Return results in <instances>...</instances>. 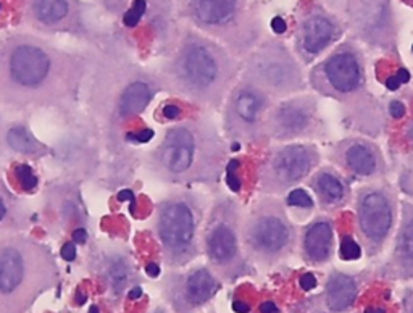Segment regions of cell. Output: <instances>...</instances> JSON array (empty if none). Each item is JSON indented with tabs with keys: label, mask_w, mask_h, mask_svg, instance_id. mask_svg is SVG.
Segmentation results:
<instances>
[{
	"label": "cell",
	"mask_w": 413,
	"mask_h": 313,
	"mask_svg": "<svg viewBox=\"0 0 413 313\" xmlns=\"http://www.w3.org/2000/svg\"><path fill=\"white\" fill-rule=\"evenodd\" d=\"M86 71L80 58L34 39H15L0 47V110L29 114L75 109Z\"/></svg>",
	"instance_id": "1"
},
{
	"label": "cell",
	"mask_w": 413,
	"mask_h": 313,
	"mask_svg": "<svg viewBox=\"0 0 413 313\" xmlns=\"http://www.w3.org/2000/svg\"><path fill=\"white\" fill-rule=\"evenodd\" d=\"M228 161L225 134L212 116L199 115L168 126L158 144L144 155L143 166L155 181L187 188L217 186Z\"/></svg>",
	"instance_id": "2"
},
{
	"label": "cell",
	"mask_w": 413,
	"mask_h": 313,
	"mask_svg": "<svg viewBox=\"0 0 413 313\" xmlns=\"http://www.w3.org/2000/svg\"><path fill=\"white\" fill-rule=\"evenodd\" d=\"M241 68L228 52L197 36H187L155 73L163 92L205 110H221L241 80Z\"/></svg>",
	"instance_id": "3"
},
{
	"label": "cell",
	"mask_w": 413,
	"mask_h": 313,
	"mask_svg": "<svg viewBox=\"0 0 413 313\" xmlns=\"http://www.w3.org/2000/svg\"><path fill=\"white\" fill-rule=\"evenodd\" d=\"M60 268L51 249L24 231L0 236V313H26L57 286Z\"/></svg>",
	"instance_id": "4"
},
{
	"label": "cell",
	"mask_w": 413,
	"mask_h": 313,
	"mask_svg": "<svg viewBox=\"0 0 413 313\" xmlns=\"http://www.w3.org/2000/svg\"><path fill=\"white\" fill-rule=\"evenodd\" d=\"M210 205L207 197L187 188L168 193L157 204L152 233L162 260L169 270L189 265L202 253V236Z\"/></svg>",
	"instance_id": "5"
},
{
	"label": "cell",
	"mask_w": 413,
	"mask_h": 313,
	"mask_svg": "<svg viewBox=\"0 0 413 313\" xmlns=\"http://www.w3.org/2000/svg\"><path fill=\"white\" fill-rule=\"evenodd\" d=\"M162 86L155 73L140 66H123L94 80L91 109L105 126H120L143 115Z\"/></svg>",
	"instance_id": "6"
},
{
	"label": "cell",
	"mask_w": 413,
	"mask_h": 313,
	"mask_svg": "<svg viewBox=\"0 0 413 313\" xmlns=\"http://www.w3.org/2000/svg\"><path fill=\"white\" fill-rule=\"evenodd\" d=\"M297 246V231L278 195H261L242 218V247L250 263L271 268Z\"/></svg>",
	"instance_id": "7"
},
{
	"label": "cell",
	"mask_w": 413,
	"mask_h": 313,
	"mask_svg": "<svg viewBox=\"0 0 413 313\" xmlns=\"http://www.w3.org/2000/svg\"><path fill=\"white\" fill-rule=\"evenodd\" d=\"M241 204L226 194L217 195L207 213L202 236V253L220 281H236L250 271L242 247Z\"/></svg>",
	"instance_id": "8"
},
{
	"label": "cell",
	"mask_w": 413,
	"mask_h": 313,
	"mask_svg": "<svg viewBox=\"0 0 413 313\" xmlns=\"http://www.w3.org/2000/svg\"><path fill=\"white\" fill-rule=\"evenodd\" d=\"M309 86L315 92L342 105H367L371 100L367 87V68L360 48L356 44H341L336 51L313 66L309 73Z\"/></svg>",
	"instance_id": "9"
},
{
	"label": "cell",
	"mask_w": 413,
	"mask_h": 313,
	"mask_svg": "<svg viewBox=\"0 0 413 313\" xmlns=\"http://www.w3.org/2000/svg\"><path fill=\"white\" fill-rule=\"evenodd\" d=\"M399 199L389 183L363 184L356 193L357 233L362 251L373 258L385 251L397 223Z\"/></svg>",
	"instance_id": "10"
},
{
	"label": "cell",
	"mask_w": 413,
	"mask_h": 313,
	"mask_svg": "<svg viewBox=\"0 0 413 313\" xmlns=\"http://www.w3.org/2000/svg\"><path fill=\"white\" fill-rule=\"evenodd\" d=\"M241 78L259 87L273 100L297 96L309 86L297 58L279 42L266 44L252 53L247 58Z\"/></svg>",
	"instance_id": "11"
},
{
	"label": "cell",
	"mask_w": 413,
	"mask_h": 313,
	"mask_svg": "<svg viewBox=\"0 0 413 313\" xmlns=\"http://www.w3.org/2000/svg\"><path fill=\"white\" fill-rule=\"evenodd\" d=\"M322 163V154L315 144L288 143L270 149L259 170L261 195L286 194L309 179Z\"/></svg>",
	"instance_id": "12"
},
{
	"label": "cell",
	"mask_w": 413,
	"mask_h": 313,
	"mask_svg": "<svg viewBox=\"0 0 413 313\" xmlns=\"http://www.w3.org/2000/svg\"><path fill=\"white\" fill-rule=\"evenodd\" d=\"M276 100L249 81L232 87L223 105V134L231 143L257 144L265 139V116Z\"/></svg>",
	"instance_id": "13"
},
{
	"label": "cell",
	"mask_w": 413,
	"mask_h": 313,
	"mask_svg": "<svg viewBox=\"0 0 413 313\" xmlns=\"http://www.w3.org/2000/svg\"><path fill=\"white\" fill-rule=\"evenodd\" d=\"M264 131L265 139L279 144L320 138L324 131L317 96L297 94L276 100L266 111Z\"/></svg>",
	"instance_id": "14"
},
{
	"label": "cell",
	"mask_w": 413,
	"mask_h": 313,
	"mask_svg": "<svg viewBox=\"0 0 413 313\" xmlns=\"http://www.w3.org/2000/svg\"><path fill=\"white\" fill-rule=\"evenodd\" d=\"M89 270L99 278L107 292L120 299L126 292L139 287V270L133 256L116 242H97L89 252Z\"/></svg>",
	"instance_id": "15"
},
{
	"label": "cell",
	"mask_w": 413,
	"mask_h": 313,
	"mask_svg": "<svg viewBox=\"0 0 413 313\" xmlns=\"http://www.w3.org/2000/svg\"><path fill=\"white\" fill-rule=\"evenodd\" d=\"M220 283L210 267H197L165 278L163 296L176 313H196L215 297Z\"/></svg>",
	"instance_id": "16"
},
{
	"label": "cell",
	"mask_w": 413,
	"mask_h": 313,
	"mask_svg": "<svg viewBox=\"0 0 413 313\" xmlns=\"http://www.w3.org/2000/svg\"><path fill=\"white\" fill-rule=\"evenodd\" d=\"M328 159L346 175L363 179H378L387 173L385 155L371 141L363 138H349L328 152Z\"/></svg>",
	"instance_id": "17"
},
{
	"label": "cell",
	"mask_w": 413,
	"mask_h": 313,
	"mask_svg": "<svg viewBox=\"0 0 413 313\" xmlns=\"http://www.w3.org/2000/svg\"><path fill=\"white\" fill-rule=\"evenodd\" d=\"M349 15L360 37L373 46H394V24L389 0H352Z\"/></svg>",
	"instance_id": "18"
},
{
	"label": "cell",
	"mask_w": 413,
	"mask_h": 313,
	"mask_svg": "<svg viewBox=\"0 0 413 313\" xmlns=\"http://www.w3.org/2000/svg\"><path fill=\"white\" fill-rule=\"evenodd\" d=\"M0 110V165L19 159L41 160L52 155V149L33 134L23 120Z\"/></svg>",
	"instance_id": "19"
},
{
	"label": "cell",
	"mask_w": 413,
	"mask_h": 313,
	"mask_svg": "<svg viewBox=\"0 0 413 313\" xmlns=\"http://www.w3.org/2000/svg\"><path fill=\"white\" fill-rule=\"evenodd\" d=\"M342 29L331 15L323 10H310L304 15L297 31L299 55L305 63L313 62L341 37Z\"/></svg>",
	"instance_id": "20"
},
{
	"label": "cell",
	"mask_w": 413,
	"mask_h": 313,
	"mask_svg": "<svg viewBox=\"0 0 413 313\" xmlns=\"http://www.w3.org/2000/svg\"><path fill=\"white\" fill-rule=\"evenodd\" d=\"M381 276L389 280H413V204L401 200V222L397 228L392 253L381 267Z\"/></svg>",
	"instance_id": "21"
},
{
	"label": "cell",
	"mask_w": 413,
	"mask_h": 313,
	"mask_svg": "<svg viewBox=\"0 0 413 313\" xmlns=\"http://www.w3.org/2000/svg\"><path fill=\"white\" fill-rule=\"evenodd\" d=\"M300 256L305 263L322 267L334 256V222L328 215H320L300 234Z\"/></svg>",
	"instance_id": "22"
},
{
	"label": "cell",
	"mask_w": 413,
	"mask_h": 313,
	"mask_svg": "<svg viewBox=\"0 0 413 313\" xmlns=\"http://www.w3.org/2000/svg\"><path fill=\"white\" fill-rule=\"evenodd\" d=\"M309 186L313 190L320 207L333 213L342 210L351 202L352 189L346 176L333 166H322L309 178Z\"/></svg>",
	"instance_id": "23"
},
{
	"label": "cell",
	"mask_w": 413,
	"mask_h": 313,
	"mask_svg": "<svg viewBox=\"0 0 413 313\" xmlns=\"http://www.w3.org/2000/svg\"><path fill=\"white\" fill-rule=\"evenodd\" d=\"M358 296V283L352 275L333 271L328 276L324 291L315 297V313H344L354 305Z\"/></svg>",
	"instance_id": "24"
},
{
	"label": "cell",
	"mask_w": 413,
	"mask_h": 313,
	"mask_svg": "<svg viewBox=\"0 0 413 313\" xmlns=\"http://www.w3.org/2000/svg\"><path fill=\"white\" fill-rule=\"evenodd\" d=\"M241 0H191V13L203 28L223 31L239 15Z\"/></svg>",
	"instance_id": "25"
},
{
	"label": "cell",
	"mask_w": 413,
	"mask_h": 313,
	"mask_svg": "<svg viewBox=\"0 0 413 313\" xmlns=\"http://www.w3.org/2000/svg\"><path fill=\"white\" fill-rule=\"evenodd\" d=\"M29 223L28 208L0 178V236L26 231Z\"/></svg>",
	"instance_id": "26"
},
{
	"label": "cell",
	"mask_w": 413,
	"mask_h": 313,
	"mask_svg": "<svg viewBox=\"0 0 413 313\" xmlns=\"http://www.w3.org/2000/svg\"><path fill=\"white\" fill-rule=\"evenodd\" d=\"M70 12V0H31V17L46 28H57Z\"/></svg>",
	"instance_id": "27"
},
{
	"label": "cell",
	"mask_w": 413,
	"mask_h": 313,
	"mask_svg": "<svg viewBox=\"0 0 413 313\" xmlns=\"http://www.w3.org/2000/svg\"><path fill=\"white\" fill-rule=\"evenodd\" d=\"M399 188L402 193L413 199V156L404 165L399 173Z\"/></svg>",
	"instance_id": "28"
},
{
	"label": "cell",
	"mask_w": 413,
	"mask_h": 313,
	"mask_svg": "<svg viewBox=\"0 0 413 313\" xmlns=\"http://www.w3.org/2000/svg\"><path fill=\"white\" fill-rule=\"evenodd\" d=\"M341 256L346 260H358L362 257V246L354 241L351 236H346L341 244Z\"/></svg>",
	"instance_id": "29"
},
{
	"label": "cell",
	"mask_w": 413,
	"mask_h": 313,
	"mask_svg": "<svg viewBox=\"0 0 413 313\" xmlns=\"http://www.w3.org/2000/svg\"><path fill=\"white\" fill-rule=\"evenodd\" d=\"M288 204L293 207H302V208H312L313 199L302 189H295L288 195Z\"/></svg>",
	"instance_id": "30"
},
{
	"label": "cell",
	"mask_w": 413,
	"mask_h": 313,
	"mask_svg": "<svg viewBox=\"0 0 413 313\" xmlns=\"http://www.w3.org/2000/svg\"><path fill=\"white\" fill-rule=\"evenodd\" d=\"M144 12H145V0H136L133 8L125 15V23L128 24V26H136L139 21V18L144 15Z\"/></svg>",
	"instance_id": "31"
},
{
	"label": "cell",
	"mask_w": 413,
	"mask_h": 313,
	"mask_svg": "<svg viewBox=\"0 0 413 313\" xmlns=\"http://www.w3.org/2000/svg\"><path fill=\"white\" fill-rule=\"evenodd\" d=\"M300 286H302L304 291H310L317 287V278H315L312 273H305V275L300 278Z\"/></svg>",
	"instance_id": "32"
},
{
	"label": "cell",
	"mask_w": 413,
	"mask_h": 313,
	"mask_svg": "<svg viewBox=\"0 0 413 313\" xmlns=\"http://www.w3.org/2000/svg\"><path fill=\"white\" fill-rule=\"evenodd\" d=\"M389 114H391L392 118H402V116H404V114H405L404 105H402L401 102H397V100L391 102V105H389Z\"/></svg>",
	"instance_id": "33"
},
{
	"label": "cell",
	"mask_w": 413,
	"mask_h": 313,
	"mask_svg": "<svg viewBox=\"0 0 413 313\" xmlns=\"http://www.w3.org/2000/svg\"><path fill=\"white\" fill-rule=\"evenodd\" d=\"M271 28H273V31H275V33H278V34L284 33V31H286V23H284V19L281 18V17L273 18V21H271Z\"/></svg>",
	"instance_id": "34"
},
{
	"label": "cell",
	"mask_w": 413,
	"mask_h": 313,
	"mask_svg": "<svg viewBox=\"0 0 413 313\" xmlns=\"http://www.w3.org/2000/svg\"><path fill=\"white\" fill-rule=\"evenodd\" d=\"M75 256H76V252H75V246H73V244H66L65 247H63V251H62V257L65 258V260H73V258H75Z\"/></svg>",
	"instance_id": "35"
},
{
	"label": "cell",
	"mask_w": 413,
	"mask_h": 313,
	"mask_svg": "<svg viewBox=\"0 0 413 313\" xmlns=\"http://www.w3.org/2000/svg\"><path fill=\"white\" fill-rule=\"evenodd\" d=\"M402 313H413V292H410V294L405 297L404 309H402Z\"/></svg>",
	"instance_id": "36"
},
{
	"label": "cell",
	"mask_w": 413,
	"mask_h": 313,
	"mask_svg": "<svg viewBox=\"0 0 413 313\" xmlns=\"http://www.w3.org/2000/svg\"><path fill=\"white\" fill-rule=\"evenodd\" d=\"M261 312H264V313H276L278 310H276V307L271 304V302H265V304L261 305Z\"/></svg>",
	"instance_id": "37"
},
{
	"label": "cell",
	"mask_w": 413,
	"mask_h": 313,
	"mask_svg": "<svg viewBox=\"0 0 413 313\" xmlns=\"http://www.w3.org/2000/svg\"><path fill=\"white\" fill-rule=\"evenodd\" d=\"M387 86H389V89H397V87L401 86V80L399 78H389V80H387Z\"/></svg>",
	"instance_id": "38"
},
{
	"label": "cell",
	"mask_w": 413,
	"mask_h": 313,
	"mask_svg": "<svg viewBox=\"0 0 413 313\" xmlns=\"http://www.w3.org/2000/svg\"><path fill=\"white\" fill-rule=\"evenodd\" d=\"M399 80L402 81V82H407L410 80V73L409 71H405V70H401L399 71Z\"/></svg>",
	"instance_id": "39"
},
{
	"label": "cell",
	"mask_w": 413,
	"mask_h": 313,
	"mask_svg": "<svg viewBox=\"0 0 413 313\" xmlns=\"http://www.w3.org/2000/svg\"><path fill=\"white\" fill-rule=\"evenodd\" d=\"M235 309L237 312H239V313H247V312H249V307L242 305V304H235Z\"/></svg>",
	"instance_id": "40"
},
{
	"label": "cell",
	"mask_w": 413,
	"mask_h": 313,
	"mask_svg": "<svg viewBox=\"0 0 413 313\" xmlns=\"http://www.w3.org/2000/svg\"><path fill=\"white\" fill-rule=\"evenodd\" d=\"M367 313H386V312L383 309H370V310H367Z\"/></svg>",
	"instance_id": "41"
}]
</instances>
